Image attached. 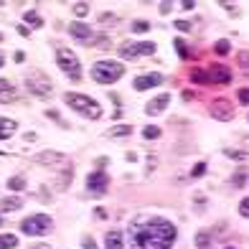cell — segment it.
Listing matches in <instances>:
<instances>
[{"label": "cell", "instance_id": "6da1fadb", "mask_svg": "<svg viewBox=\"0 0 249 249\" xmlns=\"http://www.w3.org/2000/svg\"><path fill=\"white\" fill-rule=\"evenodd\" d=\"M176 242V226L160 216L138 219L130 226V249H171Z\"/></svg>", "mask_w": 249, "mask_h": 249}, {"label": "cell", "instance_id": "7a4b0ae2", "mask_svg": "<svg viewBox=\"0 0 249 249\" xmlns=\"http://www.w3.org/2000/svg\"><path fill=\"white\" fill-rule=\"evenodd\" d=\"M64 102H66V105H69L74 112H79V115H84V117H89V120H99V117H102V107L97 105L92 97L69 92V94H64Z\"/></svg>", "mask_w": 249, "mask_h": 249}, {"label": "cell", "instance_id": "3957f363", "mask_svg": "<svg viewBox=\"0 0 249 249\" xmlns=\"http://www.w3.org/2000/svg\"><path fill=\"white\" fill-rule=\"evenodd\" d=\"M122 74H124V66H120L117 61H97L92 66V79L97 84H115Z\"/></svg>", "mask_w": 249, "mask_h": 249}, {"label": "cell", "instance_id": "277c9868", "mask_svg": "<svg viewBox=\"0 0 249 249\" xmlns=\"http://www.w3.org/2000/svg\"><path fill=\"white\" fill-rule=\"evenodd\" d=\"M56 61H59L61 71H64L66 76H71L74 82L82 76V64H79L76 53H74L71 49H56Z\"/></svg>", "mask_w": 249, "mask_h": 249}, {"label": "cell", "instance_id": "5b68a950", "mask_svg": "<svg viewBox=\"0 0 249 249\" xmlns=\"http://www.w3.org/2000/svg\"><path fill=\"white\" fill-rule=\"evenodd\" d=\"M20 229H23V234H28V236H41V234L53 229V221H51V216H46V213H33V216L23 219Z\"/></svg>", "mask_w": 249, "mask_h": 249}, {"label": "cell", "instance_id": "8992f818", "mask_svg": "<svg viewBox=\"0 0 249 249\" xmlns=\"http://www.w3.org/2000/svg\"><path fill=\"white\" fill-rule=\"evenodd\" d=\"M155 53V43L153 41H138V43H124L120 49L122 59H138V56H150Z\"/></svg>", "mask_w": 249, "mask_h": 249}, {"label": "cell", "instance_id": "52a82bcc", "mask_svg": "<svg viewBox=\"0 0 249 249\" xmlns=\"http://www.w3.org/2000/svg\"><path fill=\"white\" fill-rule=\"evenodd\" d=\"M26 87H28L36 97H51V92H53L51 82H49L43 74H38V71H33V74L26 76Z\"/></svg>", "mask_w": 249, "mask_h": 249}, {"label": "cell", "instance_id": "ba28073f", "mask_svg": "<svg viewBox=\"0 0 249 249\" xmlns=\"http://www.w3.org/2000/svg\"><path fill=\"white\" fill-rule=\"evenodd\" d=\"M107 186H109V178H107V173L102 171V168L87 176V191H89L92 196H102V194L107 191Z\"/></svg>", "mask_w": 249, "mask_h": 249}, {"label": "cell", "instance_id": "9c48e42d", "mask_svg": "<svg viewBox=\"0 0 249 249\" xmlns=\"http://www.w3.org/2000/svg\"><path fill=\"white\" fill-rule=\"evenodd\" d=\"M206 82H211V84H229L231 82V71L226 69V66L216 64V66H211V69L206 71Z\"/></svg>", "mask_w": 249, "mask_h": 249}, {"label": "cell", "instance_id": "30bf717a", "mask_svg": "<svg viewBox=\"0 0 249 249\" xmlns=\"http://www.w3.org/2000/svg\"><path fill=\"white\" fill-rule=\"evenodd\" d=\"M163 84V74H145V76H138L132 82V87L138 92H145V89H153V87H160Z\"/></svg>", "mask_w": 249, "mask_h": 249}, {"label": "cell", "instance_id": "8fae6325", "mask_svg": "<svg viewBox=\"0 0 249 249\" xmlns=\"http://www.w3.org/2000/svg\"><path fill=\"white\" fill-rule=\"evenodd\" d=\"M211 117H216V120L226 122V120L234 117V109H231V105H229L226 99H216V102L211 105Z\"/></svg>", "mask_w": 249, "mask_h": 249}, {"label": "cell", "instance_id": "7c38bea8", "mask_svg": "<svg viewBox=\"0 0 249 249\" xmlns=\"http://www.w3.org/2000/svg\"><path fill=\"white\" fill-rule=\"evenodd\" d=\"M168 105H171V94L165 92V94H158L155 99H150L148 105H145V112H148L150 117H155V115H160Z\"/></svg>", "mask_w": 249, "mask_h": 249}, {"label": "cell", "instance_id": "4fadbf2b", "mask_svg": "<svg viewBox=\"0 0 249 249\" xmlns=\"http://www.w3.org/2000/svg\"><path fill=\"white\" fill-rule=\"evenodd\" d=\"M36 163H41V165H61L64 163V155L56 153V150H43V153L36 155Z\"/></svg>", "mask_w": 249, "mask_h": 249}, {"label": "cell", "instance_id": "5bb4252c", "mask_svg": "<svg viewBox=\"0 0 249 249\" xmlns=\"http://www.w3.org/2000/svg\"><path fill=\"white\" fill-rule=\"evenodd\" d=\"M122 239H124V234L120 229H112L105 234V247L107 249H122Z\"/></svg>", "mask_w": 249, "mask_h": 249}, {"label": "cell", "instance_id": "9a60e30c", "mask_svg": "<svg viewBox=\"0 0 249 249\" xmlns=\"http://www.w3.org/2000/svg\"><path fill=\"white\" fill-rule=\"evenodd\" d=\"M69 33H71L74 38H79V41H92V28L84 26V23H71L69 26Z\"/></svg>", "mask_w": 249, "mask_h": 249}, {"label": "cell", "instance_id": "2e32d148", "mask_svg": "<svg viewBox=\"0 0 249 249\" xmlns=\"http://www.w3.org/2000/svg\"><path fill=\"white\" fill-rule=\"evenodd\" d=\"M16 120H10V117H0V140H8V138H13V132H16Z\"/></svg>", "mask_w": 249, "mask_h": 249}, {"label": "cell", "instance_id": "e0dca14e", "mask_svg": "<svg viewBox=\"0 0 249 249\" xmlns=\"http://www.w3.org/2000/svg\"><path fill=\"white\" fill-rule=\"evenodd\" d=\"M18 97V92L13 89V84L5 82V79H0V102H13Z\"/></svg>", "mask_w": 249, "mask_h": 249}, {"label": "cell", "instance_id": "ac0fdd59", "mask_svg": "<svg viewBox=\"0 0 249 249\" xmlns=\"http://www.w3.org/2000/svg\"><path fill=\"white\" fill-rule=\"evenodd\" d=\"M0 209L3 211H18V209H23V201H20L18 196H10V198H3Z\"/></svg>", "mask_w": 249, "mask_h": 249}, {"label": "cell", "instance_id": "d6986e66", "mask_svg": "<svg viewBox=\"0 0 249 249\" xmlns=\"http://www.w3.org/2000/svg\"><path fill=\"white\" fill-rule=\"evenodd\" d=\"M130 132H132V127H130V124H117V127L107 130V138H127Z\"/></svg>", "mask_w": 249, "mask_h": 249}, {"label": "cell", "instance_id": "ffe728a7", "mask_svg": "<svg viewBox=\"0 0 249 249\" xmlns=\"http://www.w3.org/2000/svg\"><path fill=\"white\" fill-rule=\"evenodd\" d=\"M23 20L28 26H33V28H41L43 26V20H41V16L36 13V10H28V13H23Z\"/></svg>", "mask_w": 249, "mask_h": 249}, {"label": "cell", "instance_id": "44dd1931", "mask_svg": "<svg viewBox=\"0 0 249 249\" xmlns=\"http://www.w3.org/2000/svg\"><path fill=\"white\" fill-rule=\"evenodd\" d=\"M160 132H163V130L158 127V124H148V127L142 130V138H145V140H158V138H160Z\"/></svg>", "mask_w": 249, "mask_h": 249}, {"label": "cell", "instance_id": "7402d4cb", "mask_svg": "<svg viewBox=\"0 0 249 249\" xmlns=\"http://www.w3.org/2000/svg\"><path fill=\"white\" fill-rule=\"evenodd\" d=\"M173 46H176V51H178L180 59H188V56H191V49L186 46V41H183V38H176V41H173Z\"/></svg>", "mask_w": 249, "mask_h": 249}, {"label": "cell", "instance_id": "603a6c76", "mask_svg": "<svg viewBox=\"0 0 249 249\" xmlns=\"http://www.w3.org/2000/svg\"><path fill=\"white\" fill-rule=\"evenodd\" d=\"M8 188L10 191H23L26 188V178L23 176H13V178L8 180Z\"/></svg>", "mask_w": 249, "mask_h": 249}, {"label": "cell", "instance_id": "cb8c5ba5", "mask_svg": "<svg viewBox=\"0 0 249 249\" xmlns=\"http://www.w3.org/2000/svg\"><path fill=\"white\" fill-rule=\"evenodd\" d=\"M16 244H18V239L13 234H3V236H0V249H13Z\"/></svg>", "mask_w": 249, "mask_h": 249}, {"label": "cell", "instance_id": "d4e9b609", "mask_svg": "<svg viewBox=\"0 0 249 249\" xmlns=\"http://www.w3.org/2000/svg\"><path fill=\"white\" fill-rule=\"evenodd\" d=\"M209 244H211V236H209L206 231H198V234H196V247H198V249H209Z\"/></svg>", "mask_w": 249, "mask_h": 249}, {"label": "cell", "instance_id": "484cf974", "mask_svg": "<svg viewBox=\"0 0 249 249\" xmlns=\"http://www.w3.org/2000/svg\"><path fill=\"white\" fill-rule=\"evenodd\" d=\"M213 51H216V53H229V51H231V43L226 41V38H219L216 46H213Z\"/></svg>", "mask_w": 249, "mask_h": 249}, {"label": "cell", "instance_id": "4316f807", "mask_svg": "<svg viewBox=\"0 0 249 249\" xmlns=\"http://www.w3.org/2000/svg\"><path fill=\"white\" fill-rule=\"evenodd\" d=\"M150 28H153V26L148 23V20H135V23H132V31H135V33H148Z\"/></svg>", "mask_w": 249, "mask_h": 249}, {"label": "cell", "instance_id": "83f0119b", "mask_svg": "<svg viewBox=\"0 0 249 249\" xmlns=\"http://www.w3.org/2000/svg\"><path fill=\"white\" fill-rule=\"evenodd\" d=\"M87 13H89V5H87V3H74V16L82 18V16H87Z\"/></svg>", "mask_w": 249, "mask_h": 249}, {"label": "cell", "instance_id": "f1b7e54d", "mask_svg": "<svg viewBox=\"0 0 249 249\" xmlns=\"http://www.w3.org/2000/svg\"><path fill=\"white\" fill-rule=\"evenodd\" d=\"M191 79H194V82H198V84H206V71L194 69V71H191Z\"/></svg>", "mask_w": 249, "mask_h": 249}, {"label": "cell", "instance_id": "f546056e", "mask_svg": "<svg viewBox=\"0 0 249 249\" xmlns=\"http://www.w3.org/2000/svg\"><path fill=\"white\" fill-rule=\"evenodd\" d=\"M239 213H242V216H247V219H249V196H247V198H244V201L239 203Z\"/></svg>", "mask_w": 249, "mask_h": 249}, {"label": "cell", "instance_id": "4dcf8cb0", "mask_svg": "<svg viewBox=\"0 0 249 249\" xmlns=\"http://www.w3.org/2000/svg\"><path fill=\"white\" fill-rule=\"evenodd\" d=\"M99 23H117V18L112 16V13H102L99 16Z\"/></svg>", "mask_w": 249, "mask_h": 249}, {"label": "cell", "instance_id": "1f68e13d", "mask_svg": "<svg viewBox=\"0 0 249 249\" xmlns=\"http://www.w3.org/2000/svg\"><path fill=\"white\" fill-rule=\"evenodd\" d=\"M203 173H206V163H198V165L194 168V173H191V176L198 178V176H203Z\"/></svg>", "mask_w": 249, "mask_h": 249}, {"label": "cell", "instance_id": "d6a6232c", "mask_svg": "<svg viewBox=\"0 0 249 249\" xmlns=\"http://www.w3.org/2000/svg\"><path fill=\"white\" fill-rule=\"evenodd\" d=\"M82 244H84L87 249H97V242H94V239H92V236H89V234H87L84 239H82Z\"/></svg>", "mask_w": 249, "mask_h": 249}, {"label": "cell", "instance_id": "836d02e7", "mask_svg": "<svg viewBox=\"0 0 249 249\" xmlns=\"http://www.w3.org/2000/svg\"><path fill=\"white\" fill-rule=\"evenodd\" d=\"M158 10H160V16H168L173 10V3H160V8H158Z\"/></svg>", "mask_w": 249, "mask_h": 249}, {"label": "cell", "instance_id": "e575fe53", "mask_svg": "<svg viewBox=\"0 0 249 249\" xmlns=\"http://www.w3.org/2000/svg\"><path fill=\"white\" fill-rule=\"evenodd\" d=\"M239 64L244 66V69H249V53H247V51H242V53H239Z\"/></svg>", "mask_w": 249, "mask_h": 249}, {"label": "cell", "instance_id": "d590c367", "mask_svg": "<svg viewBox=\"0 0 249 249\" xmlns=\"http://www.w3.org/2000/svg\"><path fill=\"white\" fill-rule=\"evenodd\" d=\"M176 28L178 31H191V23L188 20H176Z\"/></svg>", "mask_w": 249, "mask_h": 249}, {"label": "cell", "instance_id": "8d00e7d4", "mask_svg": "<svg viewBox=\"0 0 249 249\" xmlns=\"http://www.w3.org/2000/svg\"><path fill=\"white\" fill-rule=\"evenodd\" d=\"M239 99L244 102V105H249V89H239Z\"/></svg>", "mask_w": 249, "mask_h": 249}, {"label": "cell", "instance_id": "74e56055", "mask_svg": "<svg viewBox=\"0 0 249 249\" xmlns=\"http://www.w3.org/2000/svg\"><path fill=\"white\" fill-rule=\"evenodd\" d=\"M242 183H244V171H239L234 176V186H242Z\"/></svg>", "mask_w": 249, "mask_h": 249}, {"label": "cell", "instance_id": "f35d334b", "mask_svg": "<svg viewBox=\"0 0 249 249\" xmlns=\"http://www.w3.org/2000/svg\"><path fill=\"white\" fill-rule=\"evenodd\" d=\"M180 8H186V10H194V8H196V3H194V0H183V3H180Z\"/></svg>", "mask_w": 249, "mask_h": 249}, {"label": "cell", "instance_id": "ab89813d", "mask_svg": "<svg viewBox=\"0 0 249 249\" xmlns=\"http://www.w3.org/2000/svg\"><path fill=\"white\" fill-rule=\"evenodd\" d=\"M31 249H51V247H49V244H33Z\"/></svg>", "mask_w": 249, "mask_h": 249}, {"label": "cell", "instance_id": "60d3db41", "mask_svg": "<svg viewBox=\"0 0 249 249\" xmlns=\"http://www.w3.org/2000/svg\"><path fill=\"white\" fill-rule=\"evenodd\" d=\"M5 64V56H3V51H0V66H3Z\"/></svg>", "mask_w": 249, "mask_h": 249}, {"label": "cell", "instance_id": "b9f144b4", "mask_svg": "<svg viewBox=\"0 0 249 249\" xmlns=\"http://www.w3.org/2000/svg\"><path fill=\"white\" fill-rule=\"evenodd\" d=\"M0 224H3V213H0Z\"/></svg>", "mask_w": 249, "mask_h": 249}, {"label": "cell", "instance_id": "7bdbcfd3", "mask_svg": "<svg viewBox=\"0 0 249 249\" xmlns=\"http://www.w3.org/2000/svg\"><path fill=\"white\" fill-rule=\"evenodd\" d=\"M224 249H234V247H224Z\"/></svg>", "mask_w": 249, "mask_h": 249}, {"label": "cell", "instance_id": "ee69618b", "mask_svg": "<svg viewBox=\"0 0 249 249\" xmlns=\"http://www.w3.org/2000/svg\"><path fill=\"white\" fill-rule=\"evenodd\" d=\"M0 41H3V33H0Z\"/></svg>", "mask_w": 249, "mask_h": 249}]
</instances>
